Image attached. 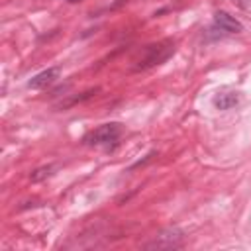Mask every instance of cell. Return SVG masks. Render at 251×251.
I'll list each match as a JSON object with an SVG mask.
<instances>
[{"mask_svg":"<svg viewBox=\"0 0 251 251\" xmlns=\"http://www.w3.org/2000/svg\"><path fill=\"white\" fill-rule=\"evenodd\" d=\"M175 49H176V43L173 39H163V41L147 45L143 55L139 57V61L133 65V71H147V69H153V67L165 63L175 53Z\"/></svg>","mask_w":251,"mask_h":251,"instance_id":"1","label":"cell"},{"mask_svg":"<svg viewBox=\"0 0 251 251\" xmlns=\"http://www.w3.org/2000/svg\"><path fill=\"white\" fill-rule=\"evenodd\" d=\"M122 131H124V127H122V124H118V122L102 124V126H98L96 129H92L90 133H86V135L82 137V143H84V145H94V147H106V149H110L112 145L118 143Z\"/></svg>","mask_w":251,"mask_h":251,"instance_id":"2","label":"cell"},{"mask_svg":"<svg viewBox=\"0 0 251 251\" xmlns=\"http://www.w3.org/2000/svg\"><path fill=\"white\" fill-rule=\"evenodd\" d=\"M182 245H184V231L180 227H167L159 231L143 247L145 249H180Z\"/></svg>","mask_w":251,"mask_h":251,"instance_id":"3","label":"cell"},{"mask_svg":"<svg viewBox=\"0 0 251 251\" xmlns=\"http://www.w3.org/2000/svg\"><path fill=\"white\" fill-rule=\"evenodd\" d=\"M61 75V67H49L37 75H33L29 80H27V86L31 90H41V88H47L49 84H53Z\"/></svg>","mask_w":251,"mask_h":251,"instance_id":"4","label":"cell"},{"mask_svg":"<svg viewBox=\"0 0 251 251\" xmlns=\"http://www.w3.org/2000/svg\"><path fill=\"white\" fill-rule=\"evenodd\" d=\"M214 25L220 27V31H226V33H239V31H243L241 22L235 20L231 14L222 12V10L214 14Z\"/></svg>","mask_w":251,"mask_h":251,"instance_id":"5","label":"cell"},{"mask_svg":"<svg viewBox=\"0 0 251 251\" xmlns=\"http://www.w3.org/2000/svg\"><path fill=\"white\" fill-rule=\"evenodd\" d=\"M214 106L218 108V110H229V108H233V106H237L239 104V94L237 92H233V90H226V92H218L216 96H214Z\"/></svg>","mask_w":251,"mask_h":251,"instance_id":"6","label":"cell"},{"mask_svg":"<svg viewBox=\"0 0 251 251\" xmlns=\"http://www.w3.org/2000/svg\"><path fill=\"white\" fill-rule=\"evenodd\" d=\"M55 167L53 165H47V167H39V169H35L33 173H31V182H39V180H43L45 176H49L51 175V171H53Z\"/></svg>","mask_w":251,"mask_h":251,"instance_id":"7","label":"cell"},{"mask_svg":"<svg viewBox=\"0 0 251 251\" xmlns=\"http://www.w3.org/2000/svg\"><path fill=\"white\" fill-rule=\"evenodd\" d=\"M98 92V88H94V90H86V92H82V96H76V98H71L69 102H65V104H61V108H69V106H73V104H76V102H82V100H88L90 96H94Z\"/></svg>","mask_w":251,"mask_h":251,"instance_id":"8","label":"cell"},{"mask_svg":"<svg viewBox=\"0 0 251 251\" xmlns=\"http://www.w3.org/2000/svg\"><path fill=\"white\" fill-rule=\"evenodd\" d=\"M67 2H71V4H76V2H82V0H67Z\"/></svg>","mask_w":251,"mask_h":251,"instance_id":"9","label":"cell"}]
</instances>
